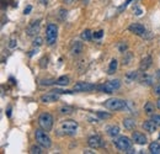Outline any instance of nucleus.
Returning a JSON list of instances; mask_svg holds the SVG:
<instances>
[{
    "mask_svg": "<svg viewBox=\"0 0 160 154\" xmlns=\"http://www.w3.org/2000/svg\"><path fill=\"white\" fill-rule=\"evenodd\" d=\"M31 10H32V6H31V5H28L27 8H25V10H23V14H25V15H28V14L31 13Z\"/></svg>",
    "mask_w": 160,
    "mask_h": 154,
    "instance_id": "obj_37",
    "label": "nucleus"
},
{
    "mask_svg": "<svg viewBox=\"0 0 160 154\" xmlns=\"http://www.w3.org/2000/svg\"><path fill=\"white\" fill-rule=\"evenodd\" d=\"M154 95L160 96V83H159V84H156V85L154 86Z\"/></svg>",
    "mask_w": 160,
    "mask_h": 154,
    "instance_id": "obj_32",
    "label": "nucleus"
},
{
    "mask_svg": "<svg viewBox=\"0 0 160 154\" xmlns=\"http://www.w3.org/2000/svg\"><path fill=\"white\" fill-rule=\"evenodd\" d=\"M73 111H74V109L72 106H68V105H64L59 109V112L62 115H70V113H73Z\"/></svg>",
    "mask_w": 160,
    "mask_h": 154,
    "instance_id": "obj_25",
    "label": "nucleus"
},
{
    "mask_svg": "<svg viewBox=\"0 0 160 154\" xmlns=\"http://www.w3.org/2000/svg\"><path fill=\"white\" fill-rule=\"evenodd\" d=\"M6 115H8V117H10V116H11V107H8V111H6Z\"/></svg>",
    "mask_w": 160,
    "mask_h": 154,
    "instance_id": "obj_40",
    "label": "nucleus"
},
{
    "mask_svg": "<svg viewBox=\"0 0 160 154\" xmlns=\"http://www.w3.org/2000/svg\"><path fill=\"white\" fill-rule=\"evenodd\" d=\"M136 15H137V16H140V15H142V10H140L139 8H136Z\"/></svg>",
    "mask_w": 160,
    "mask_h": 154,
    "instance_id": "obj_39",
    "label": "nucleus"
},
{
    "mask_svg": "<svg viewBox=\"0 0 160 154\" xmlns=\"http://www.w3.org/2000/svg\"><path fill=\"white\" fill-rule=\"evenodd\" d=\"M128 30L137 36H144L145 35V27L140 23H132V25H130Z\"/></svg>",
    "mask_w": 160,
    "mask_h": 154,
    "instance_id": "obj_10",
    "label": "nucleus"
},
{
    "mask_svg": "<svg viewBox=\"0 0 160 154\" xmlns=\"http://www.w3.org/2000/svg\"><path fill=\"white\" fill-rule=\"evenodd\" d=\"M16 45H17V42H16V40H15V38L10 40V42H9V47H10V48H14V47H16Z\"/></svg>",
    "mask_w": 160,
    "mask_h": 154,
    "instance_id": "obj_35",
    "label": "nucleus"
},
{
    "mask_svg": "<svg viewBox=\"0 0 160 154\" xmlns=\"http://www.w3.org/2000/svg\"><path fill=\"white\" fill-rule=\"evenodd\" d=\"M136 125H137L136 121H134L133 118H131V117H127V118L123 120V126H124V128L128 130V131L134 130V128H136Z\"/></svg>",
    "mask_w": 160,
    "mask_h": 154,
    "instance_id": "obj_17",
    "label": "nucleus"
},
{
    "mask_svg": "<svg viewBox=\"0 0 160 154\" xmlns=\"http://www.w3.org/2000/svg\"><path fill=\"white\" fill-rule=\"evenodd\" d=\"M78 126H79L78 122H75L73 120H66V121L60 122V130L64 132V134H69V136L75 134Z\"/></svg>",
    "mask_w": 160,
    "mask_h": 154,
    "instance_id": "obj_4",
    "label": "nucleus"
},
{
    "mask_svg": "<svg viewBox=\"0 0 160 154\" xmlns=\"http://www.w3.org/2000/svg\"><path fill=\"white\" fill-rule=\"evenodd\" d=\"M47 131H44V130H36V132H35V137H36V141H37V143L38 144H41L43 148H46V149H48V148H51L52 147V139H51V137L46 133Z\"/></svg>",
    "mask_w": 160,
    "mask_h": 154,
    "instance_id": "obj_3",
    "label": "nucleus"
},
{
    "mask_svg": "<svg viewBox=\"0 0 160 154\" xmlns=\"http://www.w3.org/2000/svg\"><path fill=\"white\" fill-rule=\"evenodd\" d=\"M153 83H154L153 77H150V75H148V74H144V75L142 77V79H140V84H142V85H145V86H150V85H153Z\"/></svg>",
    "mask_w": 160,
    "mask_h": 154,
    "instance_id": "obj_19",
    "label": "nucleus"
},
{
    "mask_svg": "<svg viewBox=\"0 0 160 154\" xmlns=\"http://www.w3.org/2000/svg\"><path fill=\"white\" fill-rule=\"evenodd\" d=\"M81 52H83V43L79 42V41L73 42V45H72V47H70V53H72L73 56H79Z\"/></svg>",
    "mask_w": 160,
    "mask_h": 154,
    "instance_id": "obj_15",
    "label": "nucleus"
},
{
    "mask_svg": "<svg viewBox=\"0 0 160 154\" xmlns=\"http://www.w3.org/2000/svg\"><path fill=\"white\" fill-rule=\"evenodd\" d=\"M105 107L111 110V111H121V110H127V105L128 102L122 100V99H117V98H112L108 99L104 102Z\"/></svg>",
    "mask_w": 160,
    "mask_h": 154,
    "instance_id": "obj_1",
    "label": "nucleus"
},
{
    "mask_svg": "<svg viewBox=\"0 0 160 154\" xmlns=\"http://www.w3.org/2000/svg\"><path fill=\"white\" fill-rule=\"evenodd\" d=\"M149 152L153 153V154H160V143L151 142L149 144Z\"/></svg>",
    "mask_w": 160,
    "mask_h": 154,
    "instance_id": "obj_22",
    "label": "nucleus"
},
{
    "mask_svg": "<svg viewBox=\"0 0 160 154\" xmlns=\"http://www.w3.org/2000/svg\"><path fill=\"white\" fill-rule=\"evenodd\" d=\"M150 67H151V57H150V56H145V57L140 60L139 69H140L142 72H147Z\"/></svg>",
    "mask_w": 160,
    "mask_h": 154,
    "instance_id": "obj_12",
    "label": "nucleus"
},
{
    "mask_svg": "<svg viewBox=\"0 0 160 154\" xmlns=\"http://www.w3.org/2000/svg\"><path fill=\"white\" fill-rule=\"evenodd\" d=\"M87 144H89V147L92 148V149H99V148H104V147H105L104 139H102L100 136H98V134L90 136V137L87 138Z\"/></svg>",
    "mask_w": 160,
    "mask_h": 154,
    "instance_id": "obj_8",
    "label": "nucleus"
},
{
    "mask_svg": "<svg viewBox=\"0 0 160 154\" xmlns=\"http://www.w3.org/2000/svg\"><path fill=\"white\" fill-rule=\"evenodd\" d=\"M156 107L160 110V98H159V99H158V101H156Z\"/></svg>",
    "mask_w": 160,
    "mask_h": 154,
    "instance_id": "obj_42",
    "label": "nucleus"
},
{
    "mask_svg": "<svg viewBox=\"0 0 160 154\" xmlns=\"http://www.w3.org/2000/svg\"><path fill=\"white\" fill-rule=\"evenodd\" d=\"M144 112H145L147 115H149V116L154 115V112H155V105H154L153 102L148 101V102L144 105Z\"/></svg>",
    "mask_w": 160,
    "mask_h": 154,
    "instance_id": "obj_20",
    "label": "nucleus"
},
{
    "mask_svg": "<svg viewBox=\"0 0 160 154\" xmlns=\"http://www.w3.org/2000/svg\"><path fill=\"white\" fill-rule=\"evenodd\" d=\"M143 128H144V131H147V132H149V133H154L155 131H156V125L154 123V121L153 120H148V121H144L143 122Z\"/></svg>",
    "mask_w": 160,
    "mask_h": 154,
    "instance_id": "obj_13",
    "label": "nucleus"
},
{
    "mask_svg": "<svg viewBox=\"0 0 160 154\" xmlns=\"http://www.w3.org/2000/svg\"><path fill=\"white\" fill-rule=\"evenodd\" d=\"M159 138H160V134H159Z\"/></svg>",
    "mask_w": 160,
    "mask_h": 154,
    "instance_id": "obj_44",
    "label": "nucleus"
},
{
    "mask_svg": "<svg viewBox=\"0 0 160 154\" xmlns=\"http://www.w3.org/2000/svg\"><path fill=\"white\" fill-rule=\"evenodd\" d=\"M96 86L91 83H85V81H79L76 83L74 86H73V90L74 91H83V92H89V91H92L95 90Z\"/></svg>",
    "mask_w": 160,
    "mask_h": 154,
    "instance_id": "obj_9",
    "label": "nucleus"
},
{
    "mask_svg": "<svg viewBox=\"0 0 160 154\" xmlns=\"http://www.w3.org/2000/svg\"><path fill=\"white\" fill-rule=\"evenodd\" d=\"M96 113H98V116L101 120H108V118H111V113H107V112H104V111H98Z\"/></svg>",
    "mask_w": 160,
    "mask_h": 154,
    "instance_id": "obj_28",
    "label": "nucleus"
},
{
    "mask_svg": "<svg viewBox=\"0 0 160 154\" xmlns=\"http://www.w3.org/2000/svg\"><path fill=\"white\" fill-rule=\"evenodd\" d=\"M107 134H108L110 137H112V138H115V137H117V136L119 134V127H118L117 125H113V126H110V127L107 128Z\"/></svg>",
    "mask_w": 160,
    "mask_h": 154,
    "instance_id": "obj_18",
    "label": "nucleus"
},
{
    "mask_svg": "<svg viewBox=\"0 0 160 154\" xmlns=\"http://www.w3.org/2000/svg\"><path fill=\"white\" fill-rule=\"evenodd\" d=\"M58 99H59L58 94H46V95H42L40 100L44 104H51V102H55Z\"/></svg>",
    "mask_w": 160,
    "mask_h": 154,
    "instance_id": "obj_16",
    "label": "nucleus"
},
{
    "mask_svg": "<svg viewBox=\"0 0 160 154\" xmlns=\"http://www.w3.org/2000/svg\"><path fill=\"white\" fill-rule=\"evenodd\" d=\"M102 36H104V31H102V30H101V31H98V32L94 34V37H95V38H101Z\"/></svg>",
    "mask_w": 160,
    "mask_h": 154,
    "instance_id": "obj_34",
    "label": "nucleus"
},
{
    "mask_svg": "<svg viewBox=\"0 0 160 154\" xmlns=\"http://www.w3.org/2000/svg\"><path fill=\"white\" fill-rule=\"evenodd\" d=\"M92 36L94 35L91 34L90 30H84L83 32H81V40H84V41H91Z\"/></svg>",
    "mask_w": 160,
    "mask_h": 154,
    "instance_id": "obj_27",
    "label": "nucleus"
},
{
    "mask_svg": "<svg viewBox=\"0 0 160 154\" xmlns=\"http://www.w3.org/2000/svg\"><path fill=\"white\" fill-rule=\"evenodd\" d=\"M117 67H118L117 59H112V60L110 62V66H108V74H113V73L117 70Z\"/></svg>",
    "mask_w": 160,
    "mask_h": 154,
    "instance_id": "obj_24",
    "label": "nucleus"
},
{
    "mask_svg": "<svg viewBox=\"0 0 160 154\" xmlns=\"http://www.w3.org/2000/svg\"><path fill=\"white\" fill-rule=\"evenodd\" d=\"M41 147H42L41 144H34V145H31L30 153H31V154H41V153H43Z\"/></svg>",
    "mask_w": 160,
    "mask_h": 154,
    "instance_id": "obj_26",
    "label": "nucleus"
},
{
    "mask_svg": "<svg viewBox=\"0 0 160 154\" xmlns=\"http://www.w3.org/2000/svg\"><path fill=\"white\" fill-rule=\"evenodd\" d=\"M55 84H57V85H60V86L68 85V84H69V77H67V75L59 77L58 79H55Z\"/></svg>",
    "mask_w": 160,
    "mask_h": 154,
    "instance_id": "obj_23",
    "label": "nucleus"
},
{
    "mask_svg": "<svg viewBox=\"0 0 160 154\" xmlns=\"http://www.w3.org/2000/svg\"><path fill=\"white\" fill-rule=\"evenodd\" d=\"M52 92H57V94H73L72 90H58V89H55Z\"/></svg>",
    "mask_w": 160,
    "mask_h": 154,
    "instance_id": "obj_31",
    "label": "nucleus"
},
{
    "mask_svg": "<svg viewBox=\"0 0 160 154\" xmlns=\"http://www.w3.org/2000/svg\"><path fill=\"white\" fill-rule=\"evenodd\" d=\"M151 120L158 127H160V115H151Z\"/></svg>",
    "mask_w": 160,
    "mask_h": 154,
    "instance_id": "obj_29",
    "label": "nucleus"
},
{
    "mask_svg": "<svg viewBox=\"0 0 160 154\" xmlns=\"http://www.w3.org/2000/svg\"><path fill=\"white\" fill-rule=\"evenodd\" d=\"M38 31H40V21H35V22H32L28 28H27V35L28 36H35L38 34Z\"/></svg>",
    "mask_w": 160,
    "mask_h": 154,
    "instance_id": "obj_14",
    "label": "nucleus"
},
{
    "mask_svg": "<svg viewBox=\"0 0 160 154\" xmlns=\"http://www.w3.org/2000/svg\"><path fill=\"white\" fill-rule=\"evenodd\" d=\"M38 125L42 130L44 131H51L52 127H53V117L51 113H47V112H43L38 117Z\"/></svg>",
    "mask_w": 160,
    "mask_h": 154,
    "instance_id": "obj_5",
    "label": "nucleus"
},
{
    "mask_svg": "<svg viewBox=\"0 0 160 154\" xmlns=\"http://www.w3.org/2000/svg\"><path fill=\"white\" fill-rule=\"evenodd\" d=\"M63 2H64V4H68V5H72L74 2H75V0H63Z\"/></svg>",
    "mask_w": 160,
    "mask_h": 154,
    "instance_id": "obj_38",
    "label": "nucleus"
},
{
    "mask_svg": "<svg viewBox=\"0 0 160 154\" xmlns=\"http://www.w3.org/2000/svg\"><path fill=\"white\" fill-rule=\"evenodd\" d=\"M156 77L160 79V70H158V73H156Z\"/></svg>",
    "mask_w": 160,
    "mask_h": 154,
    "instance_id": "obj_43",
    "label": "nucleus"
},
{
    "mask_svg": "<svg viewBox=\"0 0 160 154\" xmlns=\"http://www.w3.org/2000/svg\"><path fill=\"white\" fill-rule=\"evenodd\" d=\"M59 13H60V19H62V20H64V19L67 17V10H63V9H62Z\"/></svg>",
    "mask_w": 160,
    "mask_h": 154,
    "instance_id": "obj_36",
    "label": "nucleus"
},
{
    "mask_svg": "<svg viewBox=\"0 0 160 154\" xmlns=\"http://www.w3.org/2000/svg\"><path fill=\"white\" fill-rule=\"evenodd\" d=\"M136 79H138V72H136V70L128 72V73L126 74V81H127L128 84L132 83V81H134Z\"/></svg>",
    "mask_w": 160,
    "mask_h": 154,
    "instance_id": "obj_21",
    "label": "nucleus"
},
{
    "mask_svg": "<svg viewBox=\"0 0 160 154\" xmlns=\"http://www.w3.org/2000/svg\"><path fill=\"white\" fill-rule=\"evenodd\" d=\"M42 38L41 37H36L35 40H34V43H32V45H34V47H40L41 45H42Z\"/></svg>",
    "mask_w": 160,
    "mask_h": 154,
    "instance_id": "obj_30",
    "label": "nucleus"
},
{
    "mask_svg": "<svg viewBox=\"0 0 160 154\" xmlns=\"http://www.w3.org/2000/svg\"><path fill=\"white\" fill-rule=\"evenodd\" d=\"M118 49H119V52H121V53H124V52L127 51V45H124V43H121V45L118 46Z\"/></svg>",
    "mask_w": 160,
    "mask_h": 154,
    "instance_id": "obj_33",
    "label": "nucleus"
},
{
    "mask_svg": "<svg viewBox=\"0 0 160 154\" xmlns=\"http://www.w3.org/2000/svg\"><path fill=\"white\" fill-rule=\"evenodd\" d=\"M132 141H133V139L128 138V137H126V136H121V137L113 139V144H115L119 150L126 152V150H128L130 148H132Z\"/></svg>",
    "mask_w": 160,
    "mask_h": 154,
    "instance_id": "obj_6",
    "label": "nucleus"
},
{
    "mask_svg": "<svg viewBox=\"0 0 160 154\" xmlns=\"http://www.w3.org/2000/svg\"><path fill=\"white\" fill-rule=\"evenodd\" d=\"M132 139H133V142H136L137 144H140V145H143V144H145L147 143V137L143 134V133H140V132H137V131H134L133 133H132Z\"/></svg>",
    "mask_w": 160,
    "mask_h": 154,
    "instance_id": "obj_11",
    "label": "nucleus"
},
{
    "mask_svg": "<svg viewBox=\"0 0 160 154\" xmlns=\"http://www.w3.org/2000/svg\"><path fill=\"white\" fill-rule=\"evenodd\" d=\"M84 153H85V154H92V153H95V152H92L91 149H86V150H84Z\"/></svg>",
    "mask_w": 160,
    "mask_h": 154,
    "instance_id": "obj_41",
    "label": "nucleus"
},
{
    "mask_svg": "<svg viewBox=\"0 0 160 154\" xmlns=\"http://www.w3.org/2000/svg\"><path fill=\"white\" fill-rule=\"evenodd\" d=\"M58 38V27L54 23H48L46 28V42L48 46H54Z\"/></svg>",
    "mask_w": 160,
    "mask_h": 154,
    "instance_id": "obj_2",
    "label": "nucleus"
},
{
    "mask_svg": "<svg viewBox=\"0 0 160 154\" xmlns=\"http://www.w3.org/2000/svg\"><path fill=\"white\" fill-rule=\"evenodd\" d=\"M121 88V80L118 79H115V80H110L107 83H105L104 85L99 86V89L105 92V94H112V92H115L116 90H118Z\"/></svg>",
    "mask_w": 160,
    "mask_h": 154,
    "instance_id": "obj_7",
    "label": "nucleus"
}]
</instances>
